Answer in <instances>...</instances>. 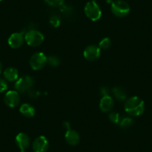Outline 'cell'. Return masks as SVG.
<instances>
[{
	"instance_id": "1",
	"label": "cell",
	"mask_w": 152,
	"mask_h": 152,
	"mask_svg": "<svg viewBox=\"0 0 152 152\" xmlns=\"http://www.w3.org/2000/svg\"><path fill=\"white\" fill-rule=\"evenodd\" d=\"M125 110L132 116L142 115L145 110V102L138 96H133L127 99L125 103Z\"/></svg>"
},
{
	"instance_id": "2",
	"label": "cell",
	"mask_w": 152,
	"mask_h": 152,
	"mask_svg": "<svg viewBox=\"0 0 152 152\" xmlns=\"http://www.w3.org/2000/svg\"><path fill=\"white\" fill-rule=\"evenodd\" d=\"M111 11L115 16L118 17H125L131 11L128 3L124 0H116L111 3Z\"/></svg>"
},
{
	"instance_id": "3",
	"label": "cell",
	"mask_w": 152,
	"mask_h": 152,
	"mask_svg": "<svg viewBox=\"0 0 152 152\" xmlns=\"http://www.w3.org/2000/svg\"><path fill=\"white\" fill-rule=\"evenodd\" d=\"M84 13L86 16L92 21H98L102 17V11L100 7L95 0H92L86 4L84 7Z\"/></svg>"
},
{
	"instance_id": "4",
	"label": "cell",
	"mask_w": 152,
	"mask_h": 152,
	"mask_svg": "<svg viewBox=\"0 0 152 152\" xmlns=\"http://www.w3.org/2000/svg\"><path fill=\"white\" fill-rule=\"evenodd\" d=\"M44 40V36L40 31L35 29L28 31L25 34V41L28 46L32 47H37L43 43Z\"/></svg>"
},
{
	"instance_id": "5",
	"label": "cell",
	"mask_w": 152,
	"mask_h": 152,
	"mask_svg": "<svg viewBox=\"0 0 152 152\" xmlns=\"http://www.w3.org/2000/svg\"><path fill=\"white\" fill-rule=\"evenodd\" d=\"M48 58L43 52L34 54L30 59V66L34 70H40L47 64Z\"/></svg>"
},
{
	"instance_id": "6",
	"label": "cell",
	"mask_w": 152,
	"mask_h": 152,
	"mask_svg": "<svg viewBox=\"0 0 152 152\" xmlns=\"http://www.w3.org/2000/svg\"><path fill=\"white\" fill-rule=\"evenodd\" d=\"M34 85V80L30 76H23L17 80L15 83V89L18 93H26L30 91Z\"/></svg>"
},
{
	"instance_id": "7",
	"label": "cell",
	"mask_w": 152,
	"mask_h": 152,
	"mask_svg": "<svg viewBox=\"0 0 152 152\" xmlns=\"http://www.w3.org/2000/svg\"><path fill=\"white\" fill-rule=\"evenodd\" d=\"M49 146V141L44 136H39L37 137L32 144V148L34 152H46Z\"/></svg>"
},
{
	"instance_id": "8",
	"label": "cell",
	"mask_w": 152,
	"mask_h": 152,
	"mask_svg": "<svg viewBox=\"0 0 152 152\" xmlns=\"http://www.w3.org/2000/svg\"><path fill=\"white\" fill-rule=\"evenodd\" d=\"M101 55V49L95 45L88 46L84 51V56L89 61H95L99 58Z\"/></svg>"
},
{
	"instance_id": "9",
	"label": "cell",
	"mask_w": 152,
	"mask_h": 152,
	"mask_svg": "<svg viewBox=\"0 0 152 152\" xmlns=\"http://www.w3.org/2000/svg\"><path fill=\"white\" fill-rule=\"evenodd\" d=\"M25 41V35L22 32H15L8 38V44L12 49H19Z\"/></svg>"
},
{
	"instance_id": "10",
	"label": "cell",
	"mask_w": 152,
	"mask_h": 152,
	"mask_svg": "<svg viewBox=\"0 0 152 152\" xmlns=\"http://www.w3.org/2000/svg\"><path fill=\"white\" fill-rule=\"evenodd\" d=\"M5 102L9 107H16L18 106L20 102V96L19 93L15 90L8 91L5 96Z\"/></svg>"
},
{
	"instance_id": "11",
	"label": "cell",
	"mask_w": 152,
	"mask_h": 152,
	"mask_svg": "<svg viewBox=\"0 0 152 152\" xmlns=\"http://www.w3.org/2000/svg\"><path fill=\"white\" fill-rule=\"evenodd\" d=\"M16 143L20 148V152H26L30 145V138L25 133H20L16 137Z\"/></svg>"
},
{
	"instance_id": "12",
	"label": "cell",
	"mask_w": 152,
	"mask_h": 152,
	"mask_svg": "<svg viewBox=\"0 0 152 152\" xmlns=\"http://www.w3.org/2000/svg\"><path fill=\"white\" fill-rule=\"evenodd\" d=\"M65 140L70 145H77L80 142V136L78 133L74 130H67L65 134Z\"/></svg>"
},
{
	"instance_id": "13",
	"label": "cell",
	"mask_w": 152,
	"mask_h": 152,
	"mask_svg": "<svg viewBox=\"0 0 152 152\" xmlns=\"http://www.w3.org/2000/svg\"><path fill=\"white\" fill-rule=\"evenodd\" d=\"M114 105L113 100L110 96H103L101 99L100 104H99V107L102 112H110L113 109Z\"/></svg>"
},
{
	"instance_id": "14",
	"label": "cell",
	"mask_w": 152,
	"mask_h": 152,
	"mask_svg": "<svg viewBox=\"0 0 152 152\" xmlns=\"http://www.w3.org/2000/svg\"><path fill=\"white\" fill-rule=\"evenodd\" d=\"M4 78L6 81H15L19 78V72L14 67H8L4 71Z\"/></svg>"
},
{
	"instance_id": "15",
	"label": "cell",
	"mask_w": 152,
	"mask_h": 152,
	"mask_svg": "<svg viewBox=\"0 0 152 152\" xmlns=\"http://www.w3.org/2000/svg\"><path fill=\"white\" fill-rule=\"evenodd\" d=\"M20 112L25 117L31 118L34 116L35 109L29 104L25 103L20 106Z\"/></svg>"
},
{
	"instance_id": "16",
	"label": "cell",
	"mask_w": 152,
	"mask_h": 152,
	"mask_svg": "<svg viewBox=\"0 0 152 152\" xmlns=\"http://www.w3.org/2000/svg\"><path fill=\"white\" fill-rule=\"evenodd\" d=\"M113 93L114 96L118 99V100L121 101H125L127 99V93L124 89H122L120 87H114L113 90Z\"/></svg>"
},
{
	"instance_id": "17",
	"label": "cell",
	"mask_w": 152,
	"mask_h": 152,
	"mask_svg": "<svg viewBox=\"0 0 152 152\" xmlns=\"http://www.w3.org/2000/svg\"><path fill=\"white\" fill-rule=\"evenodd\" d=\"M111 45V40L109 37H104L100 41L99 45V47L100 49H109L110 46Z\"/></svg>"
},
{
	"instance_id": "18",
	"label": "cell",
	"mask_w": 152,
	"mask_h": 152,
	"mask_svg": "<svg viewBox=\"0 0 152 152\" xmlns=\"http://www.w3.org/2000/svg\"><path fill=\"white\" fill-rule=\"evenodd\" d=\"M119 123H120L119 125H120L121 128H128L133 125V123H134V119L130 117H126L125 119H122Z\"/></svg>"
},
{
	"instance_id": "19",
	"label": "cell",
	"mask_w": 152,
	"mask_h": 152,
	"mask_svg": "<svg viewBox=\"0 0 152 152\" xmlns=\"http://www.w3.org/2000/svg\"><path fill=\"white\" fill-rule=\"evenodd\" d=\"M45 2L51 7L57 8V7H61L64 5V0H44Z\"/></svg>"
},
{
	"instance_id": "20",
	"label": "cell",
	"mask_w": 152,
	"mask_h": 152,
	"mask_svg": "<svg viewBox=\"0 0 152 152\" xmlns=\"http://www.w3.org/2000/svg\"><path fill=\"white\" fill-rule=\"evenodd\" d=\"M109 119L110 122H112L114 124H118L120 122V115L119 113L116 112H112L110 113L109 115Z\"/></svg>"
},
{
	"instance_id": "21",
	"label": "cell",
	"mask_w": 152,
	"mask_h": 152,
	"mask_svg": "<svg viewBox=\"0 0 152 152\" xmlns=\"http://www.w3.org/2000/svg\"><path fill=\"white\" fill-rule=\"evenodd\" d=\"M49 23H50L51 26H53V27L57 28L60 26L61 24V20L58 17V16L57 15H52L50 17V20H49Z\"/></svg>"
},
{
	"instance_id": "22",
	"label": "cell",
	"mask_w": 152,
	"mask_h": 152,
	"mask_svg": "<svg viewBox=\"0 0 152 152\" xmlns=\"http://www.w3.org/2000/svg\"><path fill=\"white\" fill-rule=\"evenodd\" d=\"M47 63H49V65L52 66H58L60 64V60L58 57L56 56H50L48 58Z\"/></svg>"
},
{
	"instance_id": "23",
	"label": "cell",
	"mask_w": 152,
	"mask_h": 152,
	"mask_svg": "<svg viewBox=\"0 0 152 152\" xmlns=\"http://www.w3.org/2000/svg\"><path fill=\"white\" fill-rule=\"evenodd\" d=\"M8 87V85L6 80L2 78H0V93H3V92L6 91Z\"/></svg>"
},
{
	"instance_id": "24",
	"label": "cell",
	"mask_w": 152,
	"mask_h": 152,
	"mask_svg": "<svg viewBox=\"0 0 152 152\" xmlns=\"http://www.w3.org/2000/svg\"><path fill=\"white\" fill-rule=\"evenodd\" d=\"M101 93H102V94L103 95V96H110L109 95L110 92L107 87H102V88L101 89Z\"/></svg>"
},
{
	"instance_id": "25",
	"label": "cell",
	"mask_w": 152,
	"mask_h": 152,
	"mask_svg": "<svg viewBox=\"0 0 152 152\" xmlns=\"http://www.w3.org/2000/svg\"><path fill=\"white\" fill-rule=\"evenodd\" d=\"M64 126L65 127L66 129V131H67V130H69L70 129V125L68 123V122H64Z\"/></svg>"
},
{
	"instance_id": "26",
	"label": "cell",
	"mask_w": 152,
	"mask_h": 152,
	"mask_svg": "<svg viewBox=\"0 0 152 152\" xmlns=\"http://www.w3.org/2000/svg\"><path fill=\"white\" fill-rule=\"evenodd\" d=\"M2 71V63L0 62V74H1Z\"/></svg>"
},
{
	"instance_id": "27",
	"label": "cell",
	"mask_w": 152,
	"mask_h": 152,
	"mask_svg": "<svg viewBox=\"0 0 152 152\" xmlns=\"http://www.w3.org/2000/svg\"><path fill=\"white\" fill-rule=\"evenodd\" d=\"M2 0H0V2H2Z\"/></svg>"
}]
</instances>
